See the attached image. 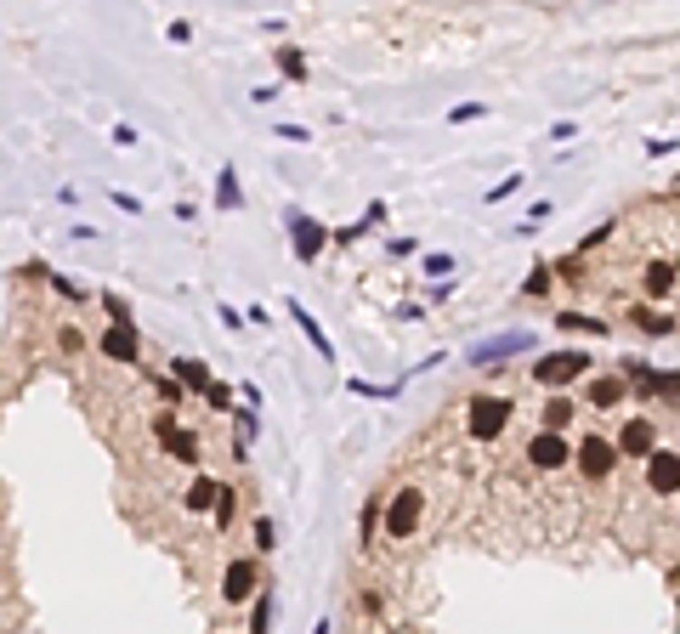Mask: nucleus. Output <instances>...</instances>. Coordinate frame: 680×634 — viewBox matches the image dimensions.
I'll use <instances>...</instances> for the list:
<instances>
[{
    "label": "nucleus",
    "instance_id": "nucleus-15",
    "mask_svg": "<svg viewBox=\"0 0 680 634\" xmlns=\"http://www.w3.org/2000/svg\"><path fill=\"white\" fill-rule=\"evenodd\" d=\"M165 448H170V459H182V464H199V436H194V431H176V436L165 442Z\"/></svg>",
    "mask_w": 680,
    "mask_h": 634
},
{
    "label": "nucleus",
    "instance_id": "nucleus-26",
    "mask_svg": "<svg viewBox=\"0 0 680 634\" xmlns=\"http://www.w3.org/2000/svg\"><path fill=\"white\" fill-rule=\"evenodd\" d=\"M109 312H114V323H131V306H125L119 294H109Z\"/></svg>",
    "mask_w": 680,
    "mask_h": 634
},
{
    "label": "nucleus",
    "instance_id": "nucleus-13",
    "mask_svg": "<svg viewBox=\"0 0 680 634\" xmlns=\"http://www.w3.org/2000/svg\"><path fill=\"white\" fill-rule=\"evenodd\" d=\"M216 504H222V488L210 476H199L194 488H187V510H216Z\"/></svg>",
    "mask_w": 680,
    "mask_h": 634
},
{
    "label": "nucleus",
    "instance_id": "nucleus-14",
    "mask_svg": "<svg viewBox=\"0 0 680 634\" xmlns=\"http://www.w3.org/2000/svg\"><path fill=\"white\" fill-rule=\"evenodd\" d=\"M295 323H301V334H307V340L317 346V357H324V363H335V346L324 340V329H317V323H312V312H301V306H295Z\"/></svg>",
    "mask_w": 680,
    "mask_h": 634
},
{
    "label": "nucleus",
    "instance_id": "nucleus-8",
    "mask_svg": "<svg viewBox=\"0 0 680 634\" xmlns=\"http://www.w3.org/2000/svg\"><path fill=\"white\" fill-rule=\"evenodd\" d=\"M527 459H534L539 471H556V464H567V442L556 431H539L534 442H527Z\"/></svg>",
    "mask_w": 680,
    "mask_h": 634
},
{
    "label": "nucleus",
    "instance_id": "nucleus-28",
    "mask_svg": "<svg viewBox=\"0 0 680 634\" xmlns=\"http://www.w3.org/2000/svg\"><path fill=\"white\" fill-rule=\"evenodd\" d=\"M425 272H454V256H425Z\"/></svg>",
    "mask_w": 680,
    "mask_h": 634
},
{
    "label": "nucleus",
    "instance_id": "nucleus-3",
    "mask_svg": "<svg viewBox=\"0 0 680 634\" xmlns=\"http://www.w3.org/2000/svg\"><path fill=\"white\" fill-rule=\"evenodd\" d=\"M612 464H619V448H612L607 436H584V442H579V471H584L590 481H601Z\"/></svg>",
    "mask_w": 680,
    "mask_h": 634
},
{
    "label": "nucleus",
    "instance_id": "nucleus-19",
    "mask_svg": "<svg viewBox=\"0 0 680 634\" xmlns=\"http://www.w3.org/2000/svg\"><path fill=\"white\" fill-rule=\"evenodd\" d=\"M216 187H222V193H216V204H222V210H239V204H244L239 176H232V171H222V176H216Z\"/></svg>",
    "mask_w": 680,
    "mask_h": 634
},
{
    "label": "nucleus",
    "instance_id": "nucleus-20",
    "mask_svg": "<svg viewBox=\"0 0 680 634\" xmlns=\"http://www.w3.org/2000/svg\"><path fill=\"white\" fill-rule=\"evenodd\" d=\"M556 323H562V329H579V334H601V323H595V317H584V312H562Z\"/></svg>",
    "mask_w": 680,
    "mask_h": 634
},
{
    "label": "nucleus",
    "instance_id": "nucleus-18",
    "mask_svg": "<svg viewBox=\"0 0 680 634\" xmlns=\"http://www.w3.org/2000/svg\"><path fill=\"white\" fill-rule=\"evenodd\" d=\"M619 396H624V379H595V386H590V403L595 408H612Z\"/></svg>",
    "mask_w": 680,
    "mask_h": 634
},
{
    "label": "nucleus",
    "instance_id": "nucleus-1",
    "mask_svg": "<svg viewBox=\"0 0 680 634\" xmlns=\"http://www.w3.org/2000/svg\"><path fill=\"white\" fill-rule=\"evenodd\" d=\"M505 419H510L505 396H477V403H471V436H477V442H494V436L505 431Z\"/></svg>",
    "mask_w": 680,
    "mask_h": 634
},
{
    "label": "nucleus",
    "instance_id": "nucleus-4",
    "mask_svg": "<svg viewBox=\"0 0 680 634\" xmlns=\"http://www.w3.org/2000/svg\"><path fill=\"white\" fill-rule=\"evenodd\" d=\"M420 504H425V499H420L414 488H402V493L392 499V510H386V533H392V538H409L414 527H420Z\"/></svg>",
    "mask_w": 680,
    "mask_h": 634
},
{
    "label": "nucleus",
    "instance_id": "nucleus-12",
    "mask_svg": "<svg viewBox=\"0 0 680 634\" xmlns=\"http://www.w3.org/2000/svg\"><path fill=\"white\" fill-rule=\"evenodd\" d=\"M317 249H324V227H317V221H307V216H295V256H301V261H312Z\"/></svg>",
    "mask_w": 680,
    "mask_h": 634
},
{
    "label": "nucleus",
    "instance_id": "nucleus-23",
    "mask_svg": "<svg viewBox=\"0 0 680 634\" xmlns=\"http://www.w3.org/2000/svg\"><path fill=\"white\" fill-rule=\"evenodd\" d=\"M267 623H272V601H267V595H255V634H261Z\"/></svg>",
    "mask_w": 680,
    "mask_h": 634
},
{
    "label": "nucleus",
    "instance_id": "nucleus-9",
    "mask_svg": "<svg viewBox=\"0 0 680 634\" xmlns=\"http://www.w3.org/2000/svg\"><path fill=\"white\" fill-rule=\"evenodd\" d=\"M102 351H109V357H119V363H137V351H142V340H137V323H114L109 334H102Z\"/></svg>",
    "mask_w": 680,
    "mask_h": 634
},
{
    "label": "nucleus",
    "instance_id": "nucleus-5",
    "mask_svg": "<svg viewBox=\"0 0 680 634\" xmlns=\"http://www.w3.org/2000/svg\"><path fill=\"white\" fill-rule=\"evenodd\" d=\"M619 453H629V459H652V453H657V431H652V419H629V425L619 431Z\"/></svg>",
    "mask_w": 680,
    "mask_h": 634
},
{
    "label": "nucleus",
    "instance_id": "nucleus-25",
    "mask_svg": "<svg viewBox=\"0 0 680 634\" xmlns=\"http://www.w3.org/2000/svg\"><path fill=\"white\" fill-rule=\"evenodd\" d=\"M550 289V266H534V278H527V294H544Z\"/></svg>",
    "mask_w": 680,
    "mask_h": 634
},
{
    "label": "nucleus",
    "instance_id": "nucleus-17",
    "mask_svg": "<svg viewBox=\"0 0 680 634\" xmlns=\"http://www.w3.org/2000/svg\"><path fill=\"white\" fill-rule=\"evenodd\" d=\"M675 289V266L669 261H652L647 266V294H669Z\"/></svg>",
    "mask_w": 680,
    "mask_h": 634
},
{
    "label": "nucleus",
    "instance_id": "nucleus-16",
    "mask_svg": "<svg viewBox=\"0 0 680 634\" xmlns=\"http://www.w3.org/2000/svg\"><path fill=\"white\" fill-rule=\"evenodd\" d=\"M567 419H572V403H567V396H550V403H544V431H567Z\"/></svg>",
    "mask_w": 680,
    "mask_h": 634
},
{
    "label": "nucleus",
    "instance_id": "nucleus-6",
    "mask_svg": "<svg viewBox=\"0 0 680 634\" xmlns=\"http://www.w3.org/2000/svg\"><path fill=\"white\" fill-rule=\"evenodd\" d=\"M647 481H652V493H680V453L657 448V453L647 459Z\"/></svg>",
    "mask_w": 680,
    "mask_h": 634
},
{
    "label": "nucleus",
    "instance_id": "nucleus-21",
    "mask_svg": "<svg viewBox=\"0 0 680 634\" xmlns=\"http://www.w3.org/2000/svg\"><path fill=\"white\" fill-rule=\"evenodd\" d=\"M279 69H284L289 79H307V62H301V51H295V46H284V51H279Z\"/></svg>",
    "mask_w": 680,
    "mask_h": 634
},
{
    "label": "nucleus",
    "instance_id": "nucleus-27",
    "mask_svg": "<svg viewBox=\"0 0 680 634\" xmlns=\"http://www.w3.org/2000/svg\"><path fill=\"white\" fill-rule=\"evenodd\" d=\"M454 119H459V125H465V119H482V102H459Z\"/></svg>",
    "mask_w": 680,
    "mask_h": 634
},
{
    "label": "nucleus",
    "instance_id": "nucleus-11",
    "mask_svg": "<svg viewBox=\"0 0 680 634\" xmlns=\"http://www.w3.org/2000/svg\"><path fill=\"white\" fill-rule=\"evenodd\" d=\"M170 368H176L182 391H204V396H210V386H216V379H210V368L199 363V357H176V363H170Z\"/></svg>",
    "mask_w": 680,
    "mask_h": 634
},
{
    "label": "nucleus",
    "instance_id": "nucleus-24",
    "mask_svg": "<svg viewBox=\"0 0 680 634\" xmlns=\"http://www.w3.org/2000/svg\"><path fill=\"white\" fill-rule=\"evenodd\" d=\"M154 431H159V442H170L182 425H176V414H159V419H154Z\"/></svg>",
    "mask_w": 680,
    "mask_h": 634
},
{
    "label": "nucleus",
    "instance_id": "nucleus-22",
    "mask_svg": "<svg viewBox=\"0 0 680 634\" xmlns=\"http://www.w3.org/2000/svg\"><path fill=\"white\" fill-rule=\"evenodd\" d=\"M635 323H641L647 334H669V329H675V317H657V312H635Z\"/></svg>",
    "mask_w": 680,
    "mask_h": 634
},
{
    "label": "nucleus",
    "instance_id": "nucleus-7",
    "mask_svg": "<svg viewBox=\"0 0 680 634\" xmlns=\"http://www.w3.org/2000/svg\"><path fill=\"white\" fill-rule=\"evenodd\" d=\"M222 595L232 601V606H244L250 595H255V561H232L227 573H222Z\"/></svg>",
    "mask_w": 680,
    "mask_h": 634
},
{
    "label": "nucleus",
    "instance_id": "nucleus-10",
    "mask_svg": "<svg viewBox=\"0 0 680 634\" xmlns=\"http://www.w3.org/2000/svg\"><path fill=\"white\" fill-rule=\"evenodd\" d=\"M516 351H527V329L522 334H499V340H487V346H471V363L482 368V363H499V357H516Z\"/></svg>",
    "mask_w": 680,
    "mask_h": 634
},
{
    "label": "nucleus",
    "instance_id": "nucleus-2",
    "mask_svg": "<svg viewBox=\"0 0 680 634\" xmlns=\"http://www.w3.org/2000/svg\"><path fill=\"white\" fill-rule=\"evenodd\" d=\"M590 368V357L584 351H550V357H539V379H544V386H567V379H579Z\"/></svg>",
    "mask_w": 680,
    "mask_h": 634
}]
</instances>
